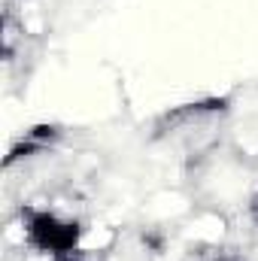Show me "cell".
I'll use <instances>...</instances> for the list:
<instances>
[{
	"mask_svg": "<svg viewBox=\"0 0 258 261\" xmlns=\"http://www.w3.org/2000/svg\"><path fill=\"white\" fill-rule=\"evenodd\" d=\"M216 261H237V258H216Z\"/></svg>",
	"mask_w": 258,
	"mask_h": 261,
	"instance_id": "4",
	"label": "cell"
},
{
	"mask_svg": "<svg viewBox=\"0 0 258 261\" xmlns=\"http://www.w3.org/2000/svg\"><path fill=\"white\" fill-rule=\"evenodd\" d=\"M61 137H64V128L55 125V122L31 125V128L24 130V137H18V140L9 146V152H6V158H3V167L9 170V167H15L18 161H28V158H37V155L49 152Z\"/></svg>",
	"mask_w": 258,
	"mask_h": 261,
	"instance_id": "2",
	"label": "cell"
},
{
	"mask_svg": "<svg viewBox=\"0 0 258 261\" xmlns=\"http://www.w3.org/2000/svg\"><path fill=\"white\" fill-rule=\"evenodd\" d=\"M249 216H252V222L258 225V192L249 197Z\"/></svg>",
	"mask_w": 258,
	"mask_h": 261,
	"instance_id": "3",
	"label": "cell"
},
{
	"mask_svg": "<svg viewBox=\"0 0 258 261\" xmlns=\"http://www.w3.org/2000/svg\"><path fill=\"white\" fill-rule=\"evenodd\" d=\"M21 222H24V234H28V243L46 255H61L70 249H79V240L85 234L82 222L76 219H64L52 210H24L21 213Z\"/></svg>",
	"mask_w": 258,
	"mask_h": 261,
	"instance_id": "1",
	"label": "cell"
}]
</instances>
